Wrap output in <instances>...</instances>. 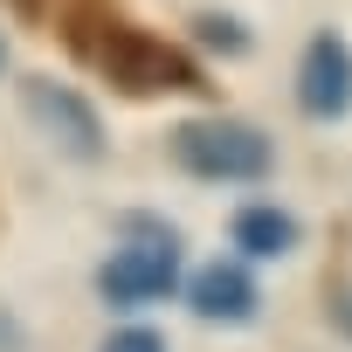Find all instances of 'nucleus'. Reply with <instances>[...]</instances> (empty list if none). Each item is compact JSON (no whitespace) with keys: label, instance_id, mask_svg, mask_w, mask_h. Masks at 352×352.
Instances as JSON below:
<instances>
[{"label":"nucleus","instance_id":"obj_1","mask_svg":"<svg viewBox=\"0 0 352 352\" xmlns=\"http://www.w3.org/2000/svg\"><path fill=\"white\" fill-rule=\"evenodd\" d=\"M69 42L124 90V97H159V90H208L201 83V69H194V56H180L173 42H159V35H145V28H131V21H118V14H104V21H83V14H69Z\"/></svg>","mask_w":352,"mask_h":352},{"label":"nucleus","instance_id":"obj_2","mask_svg":"<svg viewBox=\"0 0 352 352\" xmlns=\"http://www.w3.org/2000/svg\"><path fill=\"white\" fill-rule=\"evenodd\" d=\"M173 159L201 180H263L270 173V138L256 124H235V118H194L173 131Z\"/></svg>","mask_w":352,"mask_h":352},{"label":"nucleus","instance_id":"obj_3","mask_svg":"<svg viewBox=\"0 0 352 352\" xmlns=\"http://www.w3.org/2000/svg\"><path fill=\"white\" fill-rule=\"evenodd\" d=\"M21 104H28V118H35L69 159H104V124H97V111H90L69 83L28 76V83H21Z\"/></svg>","mask_w":352,"mask_h":352},{"label":"nucleus","instance_id":"obj_4","mask_svg":"<svg viewBox=\"0 0 352 352\" xmlns=\"http://www.w3.org/2000/svg\"><path fill=\"white\" fill-rule=\"evenodd\" d=\"M173 283H180V242H173V228H166V235H152L145 249L111 256V263L97 270L104 304H152V297H166Z\"/></svg>","mask_w":352,"mask_h":352},{"label":"nucleus","instance_id":"obj_5","mask_svg":"<svg viewBox=\"0 0 352 352\" xmlns=\"http://www.w3.org/2000/svg\"><path fill=\"white\" fill-rule=\"evenodd\" d=\"M297 104L304 118H345L352 111V49L338 35H311L297 63Z\"/></svg>","mask_w":352,"mask_h":352},{"label":"nucleus","instance_id":"obj_6","mask_svg":"<svg viewBox=\"0 0 352 352\" xmlns=\"http://www.w3.org/2000/svg\"><path fill=\"white\" fill-rule=\"evenodd\" d=\"M187 297H194V311H201L208 324H249V318H256V283H249L242 263H208Z\"/></svg>","mask_w":352,"mask_h":352},{"label":"nucleus","instance_id":"obj_7","mask_svg":"<svg viewBox=\"0 0 352 352\" xmlns=\"http://www.w3.org/2000/svg\"><path fill=\"white\" fill-rule=\"evenodd\" d=\"M235 249H249V256H290L297 249V221L283 208H242L235 214Z\"/></svg>","mask_w":352,"mask_h":352},{"label":"nucleus","instance_id":"obj_8","mask_svg":"<svg viewBox=\"0 0 352 352\" xmlns=\"http://www.w3.org/2000/svg\"><path fill=\"white\" fill-rule=\"evenodd\" d=\"M201 42H208V49H221V56H242V49H249L242 21H228V14H201Z\"/></svg>","mask_w":352,"mask_h":352},{"label":"nucleus","instance_id":"obj_9","mask_svg":"<svg viewBox=\"0 0 352 352\" xmlns=\"http://www.w3.org/2000/svg\"><path fill=\"white\" fill-rule=\"evenodd\" d=\"M104 352H166V338H159V331H145V324H124V331H111V338H104Z\"/></svg>","mask_w":352,"mask_h":352},{"label":"nucleus","instance_id":"obj_10","mask_svg":"<svg viewBox=\"0 0 352 352\" xmlns=\"http://www.w3.org/2000/svg\"><path fill=\"white\" fill-rule=\"evenodd\" d=\"M324 311H331V324H338V331L352 338V276H338V283H331V297H324Z\"/></svg>","mask_w":352,"mask_h":352},{"label":"nucleus","instance_id":"obj_11","mask_svg":"<svg viewBox=\"0 0 352 352\" xmlns=\"http://www.w3.org/2000/svg\"><path fill=\"white\" fill-rule=\"evenodd\" d=\"M21 8H35V0H21Z\"/></svg>","mask_w":352,"mask_h":352}]
</instances>
